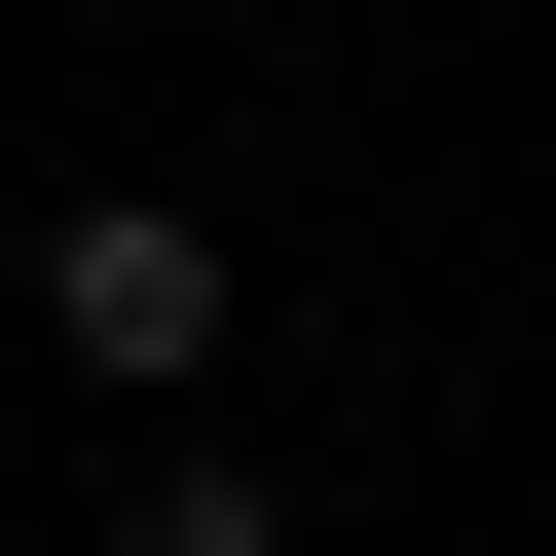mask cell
Returning a JSON list of instances; mask_svg holds the SVG:
<instances>
[{"mask_svg":"<svg viewBox=\"0 0 556 556\" xmlns=\"http://www.w3.org/2000/svg\"><path fill=\"white\" fill-rule=\"evenodd\" d=\"M223 334H260V260H223L186 186H38V371H112V408H223Z\"/></svg>","mask_w":556,"mask_h":556,"instance_id":"obj_1","label":"cell"},{"mask_svg":"<svg viewBox=\"0 0 556 556\" xmlns=\"http://www.w3.org/2000/svg\"><path fill=\"white\" fill-rule=\"evenodd\" d=\"M75 556H298V482H260V445H223V408H149V445H112V519H75Z\"/></svg>","mask_w":556,"mask_h":556,"instance_id":"obj_2","label":"cell"}]
</instances>
